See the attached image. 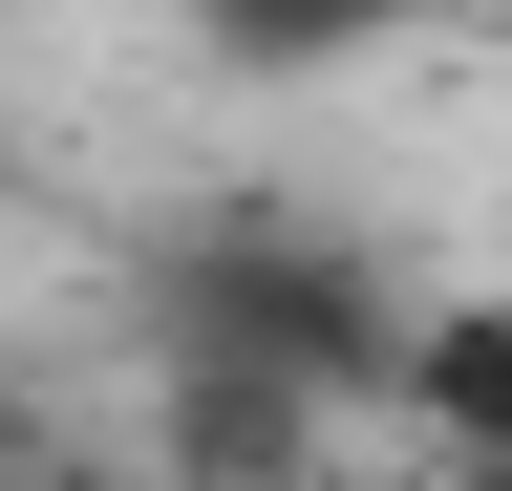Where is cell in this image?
Masks as SVG:
<instances>
[{
    "label": "cell",
    "instance_id": "2",
    "mask_svg": "<svg viewBox=\"0 0 512 491\" xmlns=\"http://www.w3.org/2000/svg\"><path fill=\"white\" fill-rule=\"evenodd\" d=\"M384 363H406V406L448 427V449H491V470H512V299H448V321H406Z\"/></svg>",
    "mask_w": 512,
    "mask_h": 491
},
{
    "label": "cell",
    "instance_id": "3",
    "mask_svg": "<svg viewBox=\"0 0 512 491\" xmlns=\"http://www.w3.org/2000/svg\"><path fill=\"white\" fill-rule=\"evenodd\" d=\"M171 22L214 43V65H363L406 0H171Z\"/></svg>",
    "mask_w": 512,
    "mask_h": 491
},
{
    "label": "cell",
    "instance_id": "1",
    "mask_svg": "<svg viewBox=\"0 0 512 491\" xmlns=\"http://www.w3.org/2000/svg\"><path fill=\"white\" fill-rule=\"evenodd\" d=\"M171 342L256 363V385H342L384 342V299H363V257H299V235H192L171 257Z\"/></svg>",
    "mask_w": 512,
    "mask_h": 491
}]
</instances>
